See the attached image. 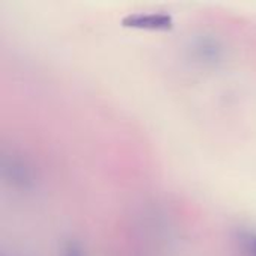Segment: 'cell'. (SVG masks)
<instances>
[{"label":"cell","instance_id":"obj_1","mask_svg":"<svg viewBox=\"0 0 256 256\" xmlns=\"http://www.w3.org/2000/svg\"><path fill=\"white\" fill-rule=\"evenodd\" d=\"M189 58L204 68L219 66L225 58V45L222 40L210 33H201L194 36L188 44Z\"/></svg>","mask_w":256,"mask_h":256},{"label":"cell","instance_id":"obj_2","mask_svg":"<svg viewBox=\"0 0 256 256\" xmlns=\"http://www.w3.org/2000/svg\"><path fill=\"white\" fill-rule=\"evenodd\" d=\"M2 172L6 182L18 189H30L34 183L32 166L18 156H6L2 162Z\"/></svg>","mask_w":256,"mask_h":256},{"label":"cell","instance_id":"obj_3","mask_svg":"<svg viewBox=\"0 0 256 256\" xmlns=\"http://www.w3.org/2000/svg\"><path fill=\"white\" fill-rule=\"evenodd\" d=\"M122 24L140 30H170L174 27V18L168 12H135L126 15Z\"/></svg>","mask_w":256,"mask_h":256},{"label":"cell","instance_id":"obj_4","mask_svg":"<svg viewBox=\"0 0 256 256\" xmlns=\"http://www.w3.org/2000/svg\"><path fill=\"white\" fill-rule=\"evenodd\" d=\"M238 240L244 255L256 256V231H244Z\"/></svg>","mask_w":256,"mask_h":256},{"label":"cell","instance_id":"obj_5","mask_svg":"<svg viewBox=\"0 0 256 256\" xmlns=\"http://www.w3.org/2000/svg\"><path fill=\"white\" fill-rule=\"evenodd\" d=\"M60 256H87L84 248L81 246V243L78 240H68L63 243Z\"/></svg>","mask_w":256,"mask_h":256}]
</instances>
